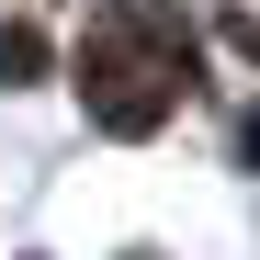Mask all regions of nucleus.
I'll return each mask as SVG.
<instances>
[{
    "label": "nucleus",
    "instance_id": "nucleus-2",
    "mask_svg": "<svg viewBox=\"0 0 260 260\" xmlns=\"http://www.w3.org/2000/svg\"><path fill=\"white\" fill-rule=\"evenodd\" d=\"M34 68H46V34H34V23H0V91H23Z\"/></svg>",
    "mask_w": 260,
    "mask_h": 260
},
{
    "label": "nucleus",
    "instance_id": "nucleus-3",
    "mask_svg": "<svg viewBox=\"0 0 260 260\" xmlns=\"http://www.w3.org/2000/svg\"><path fill=\"white\" fill-rule=\"evenodd\" d=\"M249 158H260V113H249Z\"/></svg>",
    "mask_w": 260,
    "mask_h": 260
},
{
    "label": "nucleus",
    "instance_id": "nucleus-1",
    "mask_svg": "<svg viewBox=\"0 0 260 260\" xmlns=\"http://www.w3.org/2000/svg\"><path fill=\"white\" fill-rule=\"evenodd\" d=\"M192 91V34L170 0H102L79 34V102L102 136H158Z\"/></svg>",
    "mask_w": 260,
    "mask_h": 260
}]
</instances>
